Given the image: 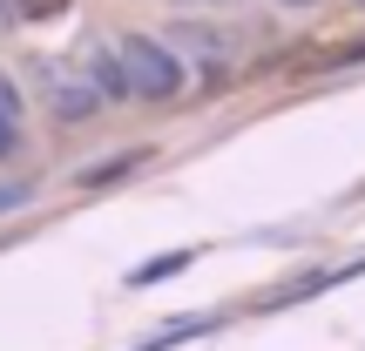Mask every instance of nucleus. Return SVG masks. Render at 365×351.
Wrapping results in <instances>:
<instances>
[{
  "label": "nucleus",
  "instance_id": "1",
  "mask_svg": "<svg viewBox=\"0 0 365 351\" xmlns=\"http://www.w3.org/2000/svg\"><path fill=\"white\" fill-rule=\"evenodd\" d=\"M115 61H122V81H129V102H176L190 68L170 54V41L156 34H122L115 41Z\"/></svg>",
  "mask_w": 365,
  "mask_h": 351
},
{
  "label": "nucleus",
  "instance_id": "2",
  "mask_svg": "<svg viewBox=\"0 0 365 351\" xmlns=\"http://www.w3.org/2000/svg\"><path fill=\"white\" fill-rule=\"evenodd\" d=\"M34 81H41V95H48L54 122H88L95 108H102V95L81 75V61H34Z\"/></svg>",
  "mask_w": 365,
  "mask_h": 351
},
{
  "label": "nucleus",
  "instance_id": "3",
  "mask_svg": "<svg viewBox=\"0 0 365 351\" xmlns=\"http://www.w3.org/2000/svg\"><path fill=\"white\" fill-rule=\"evenodd\" d=\"M170 54L182 68L196 61V75H217V68H230V34L210 27V21H176L170 27Z\"/></svg>",
  "mask_w": 365,
  "mask_h": 351
},
{
  "label": "nucleus",
  "instance_id": "4",
  "mask_svg": "<svg viewBox=\"0 0 365 351\" xmlns=\"http://www.w3.org/2000/svg\"><path fill=\"white\" fill-rule=\"evenodd\" d=\"M81 75L95 81V95L108 102H129V81H122V61H115V41H88V54H81Z\"/></svg>",
  "mask_w": 365,
  "mask_h": 351
},
{
  "label": "nucleus",
  "instance_id": "5",
  "mask_svg": "<svg viewBox=\"0 0 365 351\" xmlns=\"http://www.w3.org/2000/svg\"><path fill=\"white\" fill-rule=\"evenodd\" d=\"M182 263H196V250H170V257H149V263H135L129 271V284L143 290V284H163V277H176Z\"/></svg>",
  "mask_w": 365,
  "mask_h": 351
},
{
  "label": "nucleus",
  "instance_id": "6",
  "mask_svg": "<svg viewBox=\"0 0 365 351\" xmlns=\"http://www.w3.org/2000/svg\"><path fill=\"white\" fill-rule=\"evenodd\" d=\"M135 162H143V156H135V149H129V156H115V162H102V169H81V182H108V176H122V169H135Z\"/></svg>",
  "mask_w": 365,
  "mask_h": 351
},
{
  "label": "nucleus",
  "instance_id": "7",
  "mask_svg": "<svg viewBox=\"0 0 365 351\" xmlns=\"http://www.w3.org/2000/svg\"><path fill=\"white\" fill-rule=\"evenodd\" d=\"M7 156H21V122L0 115V162H7Z\"/></svg>",
  "mask_w": 365,
  "mask_h": 351
},
{
  "label": "nucleus",
  "instance_id": "8",
  "mask_svg": "<svg viewBox=\"0 0 365 351\" xmlns=\"http://www.w3.org/2000/svg\"><path fill=\"white\" fill-rule=\"evenodd\" d=\"M27 196H34V189H27V182H0V216H7V209H21Z\"/></svg>",
  "mask_w": 365,
  "mask_h": 351
},
{
  "label": "nucleus",
  "instance_id": "9",
  "mask_svg": "<svg viewBox=\"0 0 365 351\" xmlns=\"http://www.w3.org/2000/svg\"><path fill=\"white\" fill-rule=\"evenodd\" d=\"M0 115H14V122H21V88H14L7 75H0Z\"/></svg>",
  "mask_w": 365,
  "mask_h": 351
},
{
  "label": "nucleus",
  "instance_id": "10",
  "mask_svg": "<svg viewBox=\"0 0 365 351\" xmlns=\"http://www.w3.org/2000/svg\"><path fill=\"white\" fill-rule=\"evenodd\" d=\"M27 7H34V0H0V27H21Z\"/></svg>",
  "mask_w": 365,
  "mask_h": 351
},
{
  "label": "nucleus",
  "instance_id": "11",
  "mask_svg": "<svg viewBox=\"0 0 365 351\" xmlns=\"http://www.w3.org/2000/svg\"><path fill=\"white\" fill-rule=\"evenodd\" d=\"M277 7H318V0H277Z\"/></svg>",
  "mask_w": 365,
  "mask_h": 351
},
{
  "label": "nucleus",
  "instance_id": "12",
  "mask_svg": "<svg viewBox=\"0 0 365 351\" xmlns=\"http://www.w3.org/2000/svg\"><path fill=\"white\" fill-rule=\"evenodd\" d=\"M203 7H230V0H203Z\"/></svg>",
  "mask_w": 365,
  "mask_h": 351
}]
</instances>
